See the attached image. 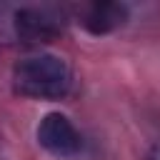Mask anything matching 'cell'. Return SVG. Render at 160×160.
I'll list each match as a JSON object with an SVG mask.
<instances>
[{
    "mask_svg": "<svg viewBox=\"0 0 160 160\" xmlns=\"http://www.w3.org/2000/svg\"><path fill=\"white\" fill-rule=\"evenodd\" d=\"M70 85H72L70 65L52 52H38L22 58L12 68V88L22 98L60 100L70 92Z\"/></svg>",
    "mask_w": 160,
    "mask_h": 160,
    "instance_id": "6da1fadb",
    "label": "cell"
},
{
    "mask_svg": "<svg viewBox=\"0 0 160 160\" xmlns=\"http://www.w3.org/2000/svg\"><path fill=\"white\" fill-rule=\"evenodd\" d=\"M38 142L40 148H45L48 152L58 155V158H70L78 155L82 148V138L78 132V128L72 125V120L62 112H48L40 122H38Z\"/></svg>",
    "mask_w": 160,
    "mask_h": 160,
    "instance_id": "7a4b0ae2",
    "label": "cell"
},
{
    "mask_svg": "<svg viewBox=\"0 0 160 160\" xmlns=\"http://www.w3.org/2000/svg\"><path fill=\"white\" fill-rule=\"evenodd\" d=\"M12 25H15V35L28 45L50 42L62 30L60 20L50 10H42V8H20L15 12Z\"/></svg>",
    "mask_w": 160,
    "mask_h": 160,
    "instance_id": "3957f363",
    "label": "cell"
},
{
    "mask_svg": "<svg viewBox=\"0 0 160 160\" xmlns=\"http://www.w3.org/2000/svg\"><path fill=\"white\" fill-rule=\"evenodd\" d=\"M128 5L122 2H90L80 10V25L90 35H108L125 25Z\"/></svg>",
    "mask_w": 160,
    "mask_h": 160,
    "instance_id": "277c9868",
    "label": "cell"
},
{
    "mask_svg": "<svg viewBox=\"0 0 160 160\" xmlns=\"http://www.w3.org/2000/svg\"><path fill=\"white\" fill-rule=\"evenodd\" d=\"M145 160H160V142H155L150 150H148V158Z\"/></svg>",
    "mask_w": 160,
    "mask_h": 160,
    "instance_id": "5b68a950",
    "label": "cell"
}]
</instances>
